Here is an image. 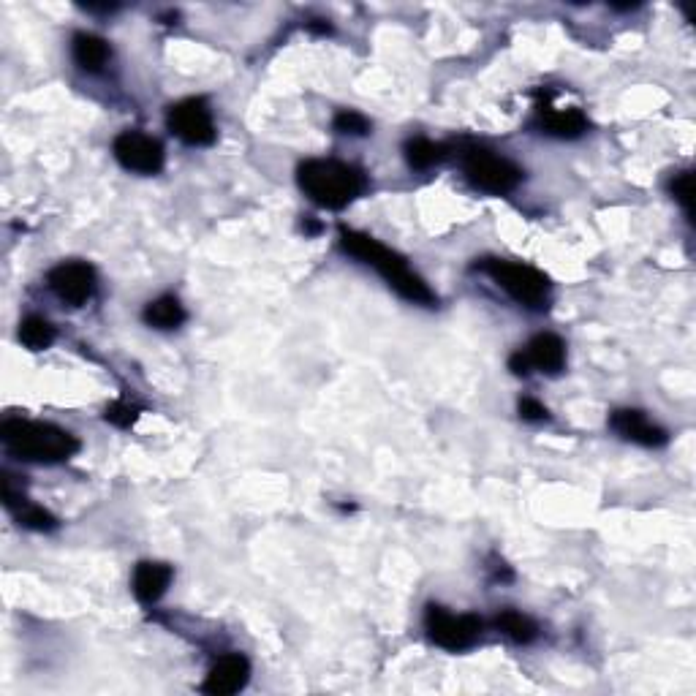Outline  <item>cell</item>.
I'll use <instances>...</instances> for the list:
<instances>
[{"mask_svg":"<svg viewBox=\"0 0 696 696\" xmlns=\"http://www.w3.org/2000/svg\"><path fill=\"white\" fill-rule=\"evenodd\" d=\"M145 321L155 329H177L185 321V310L177 297H158L145 308Z\"/></svg>","mask_w":696,"mask_h":696,"instance_id":"16","label":"cell"},{"mask_svg":"<svg viewBox=\"0 0 696 696\" xmlns=\"http://www.w3.org/2000/svg\"><path fill=\"white\" fill-rule=\"evenodd\" d=\"M112 153L123 169L136 174H158L164 166V145L147 134L126 131L115 139Z\"/></svg>","mask_w":696,"mask_h":696,"instance_id":"8","label":"cell"},{"mask_svg":"<svg viewBox=\"0 0 696 696\" xmlns=\"http://www.w3.org/2000/svg\"><path fill=\"white\" fill-rule=\"evenodd\" d=\"M509 368H512V373H517V376H528V373H531V362H528V357H525V351L512 354V359H509Z\"/></svg>","mask_w":696,"mask_h":696,"instance_id":"25","label":"cell"},{"mask_svg":"<svg viewBox=\"0 0 696 696\" xmlns=\"http://www.w3.org/2000/svg\"><path fill=\"white\" fill-rule=\"evenodd\" d=\"M539 128L555 139H577L588 131V120L580 109H547L542 112Z\"/></svg>","mask_w":696,"mask_h":696,"instance_id":"14","label":"cell"},{"mask_svg":"<svg viewBox=\"0 0 696 696\" xmlns=\"http://www.w3.org/2000/svg\"><path fill=\"white\" fill-rule=\"evenodd\" d=\"M169 582H172V569H169L166 563H139L134 571L136 599L142 601V604H153V601H158L164 596Z\"/></svg>","mask_w":696,"mask_h":696,"instance_id":"13","label":"cell"},{"mask_svg":"<svg viewBox=\"0 0 696 696\" xmlns=\"http://www.w3.org/2000/svg\"><path fill=\"white\" fill-rule=\"evenodd\" d=\"M166 126L180 142L191 147H204L215 142L213 112L204 98H185L180 104H174L166 115Z\"/></svg>","mask_w":696,"mask_h":696,"instance_id":"6","label":"cell"},{"mask_svg":"<svg viewBox=\"0 0 696 696\" xmlns=\"http://www.w3.org/2000/svg\"><path fill=\"white\" fill-rule=\"evenodd\" d=\"M248 677H251L248 658L240 656V653H232V656H223L215 661L210 675L202 683V691L210 696H232L248 686Z\"/></svg>","mask_w":696,"mask_h":696,"instance_id":"10","label":"cell"},{"mask_svg":"<svg viewBox=\"0 0 696 696\" xmlns=\"http://www.w3.org/2000/svg\"><path fill=\"white\" fill-rule=\"evenodd\" d=\"M332 126H335V131L348 136H365L370 131L368 117L359 115V112H354V109H343V112H338L335 120H332Z\"/></svg>","mask_w":696,"mask_h":696,"instance_id":"20","label":"cell"},{"mask_svg":"<svg viewBox=\"0 0 696 696\" xmlns=\"http://www.w3.org/2000/svg\"><path fill=\"white\" fill-rule=\"evenodd\" d=\"M525 357L531 362V368L555 376V373H561L563 365H566V346H563V340L558 338V335L544 332V335H536V338L528 343Z\"/></svg>","mask_w":696,"mask_h":696,"instance_id":"12","label":"cell"},{"mask_svg":"<svg viewBox=\"0 0 696 696\" xmlns=\"http://www.w3.org/2000/svg\"><path fill=\"white\" fill-rule=\"evenodd\" d=\"M297 180L305 196H310L319 207L343 210L365 191V174L357 166L343 164L335 158H313L297 169Z\"/></svg>","mask_w":696,"mask_h":696,"instance_id":"2","label":"cell"},{"mask_svg":"<svg viewBox=\"0 0 696 696\" xmlns=\"http://www.w3.org/2000/svg\"><path fill=\"white\" fill-rule=\"evenodd\" d=\"M20 522L25 528H33V531H52L58 525V520L47 509H41V506H22Z\"/></svg>","mask_w":696,"mask_h":696,"instance_id":"21","label":"cell"},{"mask_svg":"<svg viewBox=\"0 0 696 696\" xmlns=\"http://www.w3.org/2000/svg\"><path fill=\"white\" fill-rule=\"evenodd\" d=\"M495 623H498V629H501L506 637L514 639V642H520V645H528V642H533V639H536V634H539L536 623H533L528 615L514 612V609H506V612H501Z\"/></svg>","mask_w":696,"mask_h":696,"instance_id":"17","label":"cell"},{"mask_svg":"<svg viewBox=\"0 0 696 696\" xmlns=\"http://www.w3.org/2000/svg\"><path fill=\"white\" fill-rule=\"evenodd\" d=\"M0 438L11 455L28 463H60L79 449V441L66 430L28 419H9L0 427Z\"/></svg>","mask_w":696,"mask_h":696,"instance_id":"3","label":"cell"},{"mask_svg":"<svg viewBox=\"0 0 696 696\" xmlns=\"http://www.w3.org/2000/svg\"><path fill=\"white\" fill-rule=\"evenodd\" d=\"M107 419L117 427H131L136 419V408L128 406V403H115V406L107 408Z\"/></svg>","mask_w":696,"mask_h":696,"instance_id":"23","label":"cell"},{"mask_svg":"<svg viewBox=\"0 0 696 696\" xmlns=\"http://www.w3.org/2000/svg\"><path fill=\"white\" fill-rule=\"evenodd\" d=\"M310 30H313V33H329V25H324L321 20H316V22H310Z\"/></svg>","mask_w":696,"mask_h":696,"instance_id":"26","label":"cell"},{"mask_svg":"<svg viewBox=\"0 0 696 696\" xmlns=\"http://www.w3.org/2000/svg\"><path fill=\"white\" fill-rule=\"evenodd\" d=\"M669 191L675 196V202L683 204V210L691 215V196H694V174L691 172H680L675 174V180L669 185Z\"/></svg>","mask_w":696,"mask_h":696,"instance_id":"22","label":"cell"},{"mask_svg":"<svg viewBox=\"0 0 696 696\" xmlns=\"http://www.w3.org/2000/svg\"><path fill=\"white\" fill-rule=\"evenodd\" d=\"M520 416L522 419H528V422H544V419H547V408H544L539 400H533V397H522Z\"/></svg>","mask_w":696,"mask_h":696,"instance_id":"24","label":"cell"},{"mask_svg":"<svg viewBox=\"0 0 696 696\" xmlns=\"http://www.w3.org/2000/svg\"><path fill=\"white\" fill-rule=\"evenodd\" d=\"M463 169L465 177L471 180V185H476L479 191H487V194H509L517 185L522 183V169L514 166L509 158L487 150V147H471L465 150L463 155Z\"/></svg>","mask_w":696,"mask_h":696,"instance_id":"5","label":"cell"},{"mask_svg":"<svg viewBox=\"0 0 696 696\" xmlns=\"http://www.w3.org/2000/svg\"><path fill=\"white\" fill-rule=\"evenodd\" d=\"M71 52H74V60H77L79 68L85 71H101L107 66L112 49L101 36H93V33H77L74 36V44H71Z\"/></svg>","mask_w":696,"mask_h":696,"instance_id":"15","label":"cell"},{"mask_svg":"<svg viewBox=\"0 0 696 696\" xmlns=\"http://www.w3.org/2000/svg\"><path fill=\"white\" fill-rule=\"evenodd\" d=\"M20 340L30 351H44L55 343V327L41 316H28L20 324Z\"/></svg>","mask_w":696,"mask_h":696,"instance_id":"18","label":"cell"},{"mask_svg":"<svg viewBox=\"0 0 696 696\" xmlns=\"http://www.w3.org/2000/svg\"><path fill=\"white\" fill-rule=\"evenodd\" d=\"M609 425L618 435H623L626 441H634L639 446H664L667 444V430L658 427L656 422H650L648 416L634 408H620L612 414Z\"/></svg>","mask_w":696,"mask_h":696,"instance_id":"11","label":"cell"},{"mask_svg":"<svg viewBox=\"0 0 696 696\" xmlns=\"http://www.w3.org/2000/svg\"><path fill=\"white\" fill-rule=\"evenodd\" d=\"M425 629L435 645L446 650H465L482 634V620L474 615H452L438 604H430L425 612Z\"/></svg>","mask_w":696,"mask_h":696,"instance_id":"7","label":"cell"},{"mask_svg":"<svg viewBox=\"0 0 696 696\" xmlns=\"http://www.w3.org/2000/svg\"><path fill=\"white\" fill-rule=\"evenodd\" d=\"M49 286L66 305H85L96 294V270L85 261H66L49 272Z\"/></svg>","mask_w":696,"mask_h":696,"instance_id":"9","label":"cell"},{"mask_svg":"<svg viewBox=\"0 0 696 696\" xmlns=\"http://www.w3.org/2000/svg\"><path fill=\"white\" fill-rule=\"evenodd\" d=\"M446 158V147L435 145L430 139H411L406 145V161L414 169H430V166L441 164Z\"/></svg>","mask_w":696,"mask_h":696,"instance_id":"19","label":"cell"},{"mask_svg":"<svg viewBox=\"0 0 696 696\" xmlns=\"http://www.w3.org/2000/svg\"><path fill=\"white\" fill-rule=\"evenodd\" d=\"M340 248H343L348 256H354V259H359L362 264L373 267L403 300L414 302V305H433L435 302V294L430 291V286L408 267L406 259L397 256L395 251H389L387 245L373 240L370 234L354 232V229H346V226H343V229H340Z\"/></svg>","mask_w":696,"mask_h":696,"instance_id":"1","label":"cell"},{"mask_svg":"<svg viewBox=\"0 0 696 696\" xmlns=\"http://www.w3.org/2000/svg\"><path fill=\"white\" fill-rule=\"evenodd\" d=\"M479 270L487 272L498 286H501L512 300L528 308H542L547 297H550V281L544 278L542 272L533 270L528 264H517V261L503 259H484L479 264Z\"/></svg>","mask_w":696,"mask_h":696,"instance_id":"4","label":"cell"}]
</instances>
